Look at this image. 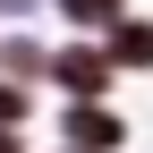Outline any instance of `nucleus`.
<instances>
[{
    "mask_svg": "<svg viewBox=\"0 0 153 153\" xmlns=\"http://www.w3.org/2000/svg\"><path fill=\"white\" fill-rule=\"evenodd\" d=\"M51 94H60V102H111V94H119L111 51L94 43V34H60V51H51Z\"/></svg>",
    "mask_w": 153,
    "mask_h": 153,
    "instance_id": "obj_1",
    "label": "nucleus"
},
{
    "mask_svg": "<svg viewBox=\"0 0 153 153\" xmlns=\"http://www.w3.org/2000/svg\"><path fill=\"white\" fill-rule=\"evenodd\" d=\"M51 128H60V145L128 153V111H119V102H51Z\"/></svg>",
    "mask_w": 153,
    "mask_h": 153,
    "instance_id": "obj_2",
    "label": "nucleus"
},
{
    "mask_svg": "<svg viewBox=\"0 0 153 153\" xmlns=\"http://www.w3.org/2000/svg\"><path fill=\"white\" fill-rule=\"evenodd\" d=\"M51 34H34V26H0V76H17V85H34L43 94L51 85Z\"/></svg>",
    "mask_w": 153,
    "mask_h": 153,
    "instance_id": "obj_3",
    "label": "nucleus"
},
{
    "mask_svg": "<svg viewBox=\"0 0 153 153\" xmlns=\"http://www.w3.org/2000/svg\"><path fill=\"white\" fill-rule=\"evenodd\" d=\"M102 51H111V68H119V76H153V17L128 9L119 26L102 34Z\"/></svg>",
    "mask_w": 153,
    "mask_h": 153,
    "instance_id": "obj_4",
    "label": "nucleus"
},
{
    "mask_svg": "<svg viewBox=\"0 0 153 153\" xmlns=\"http://www.w3.org/2000/svg\"><path fill=\"white\" fill-rule=\"evenodd\" d=\"M128 9H136V0H51V17H60V34H94V43H102V34L119 26Z\"/></svg>",
    "mask_w": 153,
    "mask_h": 153,
    "instance_id": "obj_5",
    "label": "nucleus"
},
{
    "mask_svg": "<svg viewBox=\"0 0 153 153\" xmlns=\"http://www.w3.org/2000/svg\"><path fill=\"white\" fill-rule=\"evenodd\" d=\"M34 85H17V76H0V128H34Z\"/></svg>",
    "mask_w": 153,
    "mask_h": 153,
    "instance_id": "obj_6",
    "label": "nucleus"
},
{
    "mask_svg": "<svg viewBox=\"0 0 153 153\" xmlns=\"http://www.w3.org/2000/svg\"><path fill=\"white\" fill-rule=\"evenodd\" d=\"M34 17H51V0H0V26H34Z\"/></svg>",
    "mask_w": 153,
    "mask_h": 153,
    "instance_id": "obj_7",
    "label": "nucleus"
},
{
    "mask_svg": "<svg viewBox=\"0 0 153 153\" xmlns=\"http://www.w3.org/2000/svg\"><path fill=\"white\" fill-rule=\"evenodd\" d=\"M0 153H26V128H0Z\"/></svg>",
    "mask_w": 153,
    "mask_h": 153,
    "instance_id": "obj_8",
    "label": "nucleus"
},
{
    "mask_svg": "<svg viewBox=\"0 0 153 153\" xmlns=\"http://www.w3.org/2000/svg\"><path fill=\"white\" fill-rule=\"evenodd\" d=\"M51 153H85V145H51Z\"/></svg>",
    "mask_w": 153,
    "mask_h": 153,
    "instance_id": "obj_9",
    "label": "nucleus"
}]
</instances>
